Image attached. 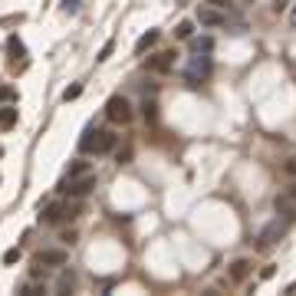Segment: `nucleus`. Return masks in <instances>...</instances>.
<instances>
[{
    "label": "nucleus",
    "instance_id": "f257e3e1",
    "mask_svg": "<svg viewBox=\"0 0 296 296\" xmlns=\"http://www.w3.org/2000/svg\"><path fill=\"white\" fill-rule=\"evenodd\" d=\"M119 145V135H112V132H99V129H86L79 138V152L82 155H105L112 152V148Z\"/></svg>",
    "mask_w": 296,
    "mask_h": 296
},
{
    "label": "nucleus",
    "instance_id": "f03ea898",
    "mask_svg": "<svg viewBox=\"0 0 296 296\" xmlns=\"http://www.w3.org/2000/svg\"><path fill=\"white\" fill-rule=\"evenodd\" d=\"M105 119L115 125H129L132 122V105L125 96H112L109 102H105Z\"/></svg>",
    "mask_w": 296,
    "mask_h": 296
},
{
    "label": "nucleus",
    "instance_id": "7ed1b4c3",
    "mask_svg": "<svg viewBox=\"0 0 296 296\" xmlns=\"http://www.w3.org/2000/svg\"><path fill=\"white\" fill-rule=\"evenodd\" d=\"M76 214H79V204H49V208H43L40 221L43 224H63V221H73Z\"/></svg>",
    "mask_w": 296,
    "mask_h": 296
},
{
    "label": "nucleus",
    "instance_id": "20e7f679",
    "mask_svg": "<svg viewBox=\"0 0 296 296\" xmlns=\"http://www.w3.org/2000/svg\"><path fill=\"white\" fill-rule=\"evenodd\" d=\"M208 76H211V60L204 53L191 56V66H188V73H185V82L188 86H201V79H208Z\"/></svg>",
    "mask_w": 296,
    "mask_h": 296
},
{
    "label": "nucleus",
    "instance_id": "39448f33",
    "mask_svg": "<svg viewBox=\"0 0 296 296\" xmlns=\"http://www.w3.org/2000/svg\"><path fill=\"white\" fill-rule=\"evenodd\" d=\"M93 188H96V174H82V178H76V181H66V185H63V194L79 201V197H86Z\"/></svg>",
    "mask_w": 296,
    "mask_h": 296
},
{
    "label": "nucleus",
    "instance_id": "423d86ee",
    "mask_svg": "<svg viewBox=\"0 0 296 296\" xmlns=\"http://www.w3.org/2000/svg\"><path fill=\"white\" fill-rule=\"evenodd\" d=\"M174 49H165V53H155V56H148L145 60V69L148 73H171L174 69Z\"/></svg>",
    "mask_w": 296,
    "mask_h": 296
},
{
    "label": "nucleus",
    "instance_id": "0eeeda50",
    "mask_svg": "<svg viewBox=\"0 0 296 296\" xmlns=\"http://www.w3.org/2000/svg\"><path fill=\"white\" fill-rule=\"evenodd\" d=\"M197 23L201 26H224L227 17H224L217 7H201V10H197Z\"/></svg>",
    "mask_w": 296,
    "mask_h": 296
},
{
    "label": "nucleus",
    "instance_id": "6e6552de",
    "mask_svg": "<svg viewBox=\"0 0 296 296\" xmlns=\"http://www.w3.org/2000/svg\"><path fill=\"white\" fill-rule=\"evenodd\" d=\"M283 234H286V224H283V221H273L270 227H267L263 234L257 237V247H260V250H267V247H270L273 241H277V237H283Z\"/></svg>",
    "mask_w": 296,
    "mask_h": 296
},
{
    "label": "nucleus",
    "instance_id": "1a4fd4ad",
    "mask_svg": "<svg viewBox=\"0 0 296 296\" xmlns=\"http://www.w3.org/2000/svg\"><path fill=\"white\" fill-rule=\"evenodd\" d=\"M37 263L40 267H63V263H66V250H40Z\"/></svg>",
    "mask_w": 296,
    "mask_h": 296
},
{
    "label": "nucleus",
    "instance_id": "9d476101",
    "mask_svg": "<svg viewBox=\"0 0 296 296\" xmlns=\"http://www.w3.org/2000/svg\"><path fill=\"white\" fill-rule=\"evenodd\" d=\"M277 211L286 217V221H296V197H290V194H277Z\"/></svg>",
    "mask_w": 296,
    "mask_h": 296
},
{
    "label": "nucleus",
    "instance_id": "9b49d317",
    "mask_svg": "<svg viewBox=\"0 0 296 296\" xmlns=\"http://www.w3.org/2000/svg\"><path fill=\"white\" fill-rule=\"evenodd\" d=\"M247 277H250V260H234V263H230V280L241 283Z\"/></svg>",
    "mask_w": 296,
    "mask_h": 296
},
{
    "label": "nucleus",
    "instance_id": "f8f14e48",
    "mask_svg": "<svg viewBox=\"0 0 296 296\" xmlns=\"http://www.w3.org/2000/svg\"><path fill=\"white\" fill-rule=\"evenodd\" d=\"M82 174H93V165H89V161H73L69 171H66V181H76V178H82Z\"/></svg>",
    "mask_w": 296,
    "mask_h": 296
},
{
    "label": "nucleus",
    "instance_id": "ddd939ff",
    "mask_svg": "<svg viewBox=\"0 0 296 296\" xmlns=\"http://www.w3.org/2000/svg\"><path fill=\"white\" fill-rule=\"evenodd\" d=\"M155 43H158V30H148V33H142V37H138V43H135V53L142 56L145 49H152Z\"/></svg>",
    "mask_w": 296,
    "mask_h": 296
},
{
    "label": "nucleus",
    "instance_id": "4468645a",
    "mask_svg": "<svg viewBox=\"0 0 296 296\" xmlns=\"http://www.w3.org/2000/svg\"><path fill=\"white\" fill-rule=\"evenodd\" d=\"M17 125V105H4L0 109V129H13Z\"/></svg>",
    "mask_w": 296,
    "mask_h": 296
},
{
    "label": "nucleus",
    "instance_id": "2eb2a0df",
    "mask_svg": "<svg viewBox=\"0 0 296 296\" xmlns=\"http://www.w3.org/2000/svg\"><path fill=\"white\" fill-rule=\"evenodd\" d=\"M7 49L13 53V63H17V56L26 53V49H23V40H20V37H10V40H7Z\"/></svg>",
    "mask_w": 296,
    "mask_h": 296
},
{
    "label": "nucleus",
    "instance_id": "dca6fc26",
    "mask_svg": "<svg viewBox=\"0 0 296 296\" xmlns=\"http://www.w3.org/2000/svg\"><path fill=\"white\" fill-rule=\"evenodd\" d=\"M211 46H214V40H211V37L191 40V49H194V53H211Z\"/></svg>",
    "mask_w": 296,
    "mask_h": 296
},
{
    "label": "nucleus",
    "instance_id": "f3484780",
    "mask_svg": "<svg viewBox=\"0 0 296 296\" xmlns=\"http://www.w3.org/2000/svg\"><path fill=\"white\" fill-rule=\"evenodd\" d=\"M73 283H76V277L69 270H63L60 273V293H69V290H73Z\"/></svg>",
    "mask_w": 296,
    "mask_h": 296
},
{
    "label": "nucleus",
    "instance_id": "a211bd4d",
    "mask_svg": "<svg viewBox=\"0 0 296 296\" xmlns=\"http://www.w3.org/2000/svg\"><path fill=\"white\" fill-rule=\"evenodd\" d=\"M191 33H194L191 20H185V23H178V30H174V37H178V40H191Z\"/></svg>",
    "mask_w": 296,
    "mask_h": 296
},
{
    "label": "nucleus",
    "instance_id": "6ab92c4d",
    "mask_svg": "<svg viewBox=\"0 0 296 296\" xmlns=\"http://www.w3.org/2000/svg\"><path fill=\"white\" fill-rule=\"evenodd\" d=\"M0 102H17V89H10V86H0Z\"/></svg>",
    "mask_w": 296,
    "mask_h": 296
},
{
    "label": "nucleus",
    "instance_id": "aec40b11",
    "mask_svg": "<svg viewBox=\"0 0 296 296\" xmlns=\"http://www.w3.org/2000/svg\"><path fill=\"white\" fill-rule=\"evenodd\" d=\"M112 46H115V40H105V46L99 49V56H96V60H99V63H105V60L112 56Z\"/></svg>",
    "mask_w": 296,
    "mask_h": 296
},
{
    "label": "nucleus",
    "instance_id": "412c9836",
    "mask_svg": "<svg viewBox=\"0 0 296 296\" xmlns=\"http://www.w3.org/2000/svg\"><path fill=\"white\" fill-rule=\"evenodd\" d=\"M17 260H20V247H10V250L4 253V263H7V267H13Z\"/></svg>",
    "mask_w": 296,
    "mask_h": 296
},
{
    "label": "nucleus",
    "instance_id": "4be33fe9",
    "mask_svg": "<svg viewBox=\"0 0 296 296\" xmlns=\"http://www.w3.org/2000/svg\"><path fill=\"white\" fill-rule=\"evenodd\" d=\"M79 96H82V86H79V82H76V86H69L66 93H63V99H66V102H73V99H79Z\"/></svg>",
    "mask_w": 296,
    "mask_h": 296
},
{
    "label": "nucleus",
    "instance_id": "5701e85b",
    "mask_svg": "<svg viewBox=\"0 0 296 296\" xmlns=\"http://www.w3.org/2000/svg\"><path fill=\"white\" fill-rule=\"evenodd\" d=\"M142 112H145V122H155V115H158V112H155V102H145Z\"/></svg>",
    "mask_w": 296,
    "mask_h": 296
},
{
    "label": "nucleus",
    "instance_id": "b1692460",
    "mask_svg": "<svg viewBox=\"0 0 296 296\" xmlns=\"http://www.w3.org/2000/svg\"><path fill=\"white\" fill-rule=\"evenodd\" d=\"M63 10H66V13H76V10H79V0H63Z\"/></svg>",
    "mask_w": 296,
    "mask_h": 296
},
{
    "label": "nucleus",
    "instance_id": "393cba45",
    "mask_svg": "<svg viewBox=\"0 0 296 296\" xmlns=\"http://www.w3.org/2000/svg\"><path fill=\"white\" fill-rule=\"evenodd\" d=\"M211 7H217V10H221V7H227V4H234V0H208Z\"/></svg>",
    "mask_w": 296,
    "mask_h": 296
},
{
    "label": "nucleus",
    "instance_id": "a878e982",
    "mask_svg": "<svg viewBox=\"0 0 296 296\" xmlns=\"http://www.w3.org/2000/svg\"><path fill=\"white\" fill-rule=\"evenodd\" d=\"M286 174H296V161H286Z\"/></svg>",
    "mask_w": 296,
    "mask_h": 296
},
{
    "label": "nucleus",
    "instance_id": "bb28decb",
    "mask_svg": "<svg viewBox=\"0 0 296 296\" xmlns=\"http://www.w3.org/2000/svg\"><path fill=\"white\" fill-rule=\"evenodd\" d=\"M286 194H290V197H296V181H293V185H290V191H286Z\"/></svg>",
    "mask_w": 296,
    "mask_h": 296
},
{
    "label": "nucleus",
    "instance_id": "cd10ccee",
    "mask_svg": "<svg viewBox=\"0 0 296 296\" xmlns=\"http://www.w3.org/2000/svg\"><path fill=\"white\" fill-rule=\"evenodd\" d=\"M290 20H293V30H296V7H293V17Z\"/></svg>",
    "mask_w": 296,
    "mask_h": 296
},
{
    "label": "nucleus",
    "instance_id": "c85d7f7f",
    "mask_svg": "<svg viewBox=\"0 0 296 296\" xmlns=\"http://www.w3.org/2000/svg\"><path fill=\"white\" fill-rule=\"evenodd\" d=\"M0 155H4V148H0Z\"/></svg>",
    "mask_w": 296,
    "mask_h": 296
}]
</instances>
